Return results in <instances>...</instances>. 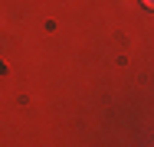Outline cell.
I'll use <instances>...</instances> for the list:
<instances>
[{"label":"cell","mask_w":154,"mask_h":147,"mask_svg":"<svg viewBox=\"0 0 154 147\" xmlns=\"http://www.w3.org/2000/svg\"><path fill=\"white\" fill-rule=\"evenodd\" d=\"M144 7H151V0H144Z\"/></svg>","instance_id":"obj_1"}]
</instances>
